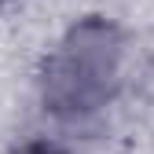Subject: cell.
Segmentation results:
<instances>
[{
    "label": "cell",
    "mask_w": 154,
    "mask_h": 154,
    "mask_svg": "<svg viewBox=\"0 0 154 154\" xmlns=\"http://www.w3.org/2000/svg\"><path fill=\"white\" fill-rule=\"evenodd\" d=\"M118 29L106 22L77 26L66 44L55 51L44 73V95L55 114H88L99 110L118 81Z\"/></svg>",
    "instance_id": "6da1fadb"
},
{
    "label": "cell",
    "mask_w": 154,
    "mask_h": 154,
    "mask_svg": "<svg viewBox=\"0 0 154 154\" xmlns=\"http://www.w3.org/2000/svg\"><path fill=\"white\" fill-rule=\"evenodd\" d=\"M26 154H66V150L51 147V143H33V147H26Z\"/></svg>",
    "instance_id": "7a4b0ae2"
}]
</instances>
